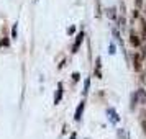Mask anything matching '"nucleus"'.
<instances>
[{"mask_svg": "<svg viewBox=\"0 0 146 139\" xmlns=\"http://www.w3.org/2000/svg\"><path fill=\"white\" fill-rule=\"evenodd\" d=\"M141 126H143V131H145V134H146V119L141 123Z\"/></svg>", "mask_w": 146, "mask_h": 139, "instance_id": "14", "label": "nucleus"}, {"mask_svg": "<svg viewBox=\"0 0 146 139\" xmlns=\"http://www.w3.org/2000/svg\"><path fill=\"white\" fill-rule=\"evenodd\" d=\"M89 85H90V80H89V79H86V84H84V93H87V92H89Z\"/></svg>", "mask_w": 146, "mask_h": 139, "instance_id": "9", "label": "nucleus"}, {"mask_svg": "<svg viewBox=\"0 0 146 139\" xmlns=\"http://www.w3.org/2000/svg\"><path fill=\"white\" fill-rule=\"evenodd\" d=\"M133 67H135V70H139L141 69V56L139 54H136L133 57Z\"/></svg>", "mask_w": 146, "mask_h": 139, "instance_id": "5", "label": "nucleus"}, {"mask_svg": "<svg viewBox=\"0 0 146 139\" xmlns=\"http://www.w3.org/2000/svg\"><path fill=\"white\" fill-rule=\"evenodd\" d=\"M135 2H136V5H138V7H141V3H143L141 0H135Z\"/></svg>", "mask_w": 146, "mask_h": 139, "instance_id": "15", "label": "nucleus"}, {"mask_svg": "<svg viewBox=\"0 0 146 139\" xmlns=\"http://www.w3.org/2000/svg\"><path fill=\"white\" fill-rule=\"evenodd\" d=\"M135 98H136V101H139V103H143V105H145V103H146V90H143V88L136 90Z\"/></svg>", "mask_w": 146, "mask_h": 139, "instance_id": "1", "label": "nucleus"}, {"mask_svg": "<svg viewBox=\"0 0 146 139\" xmlns=\"http://www.w3.org/2000/svg\"><path fill=\"white\" fill-rule=\"evenodd\" d=\"M130 43H131V46H139V44H141V40L135 34V31L130 33Z\"/></svg>", "mask_w": 146, "mask_h": 139, "instance_id": "3", "label": "nucleus"}, {"mask_svg": "<svg viewBox=\"0 0 146 139\" xmlns=\"http://www.w3.org/2000/svg\"><path fill=\"white\" fill-rule=\"evenodd\" d=\"M82 111H84V101H80V103H79V106H77V110H76V115H74V118H76V121H80Z\"/></svg>", "mask_w": 146, "mask_h": 139, "instance_id": "4", "label": "nucleus"}, {"mask_svg": "<svg viewBox=\"0 0 146 139\" xmlns=\"http://www.w3.org/2000/svg\"><path fill=\"white\" fill-rule=\"evenodd\" d=\"M0 46H2V47H8V46H10V43H8V40H5V38H3V40L0 41Z\"/></svg>", "mask_w": 146, "mask_h": 139, "instance_id": "8", "label": "nucleus"}, {"mask_svg": "<svg viewBox=\"0 0 146 139\" xmlns=\"http://www.w3.org/2000/svg\"><path fill=\"white\" fill-rule=\"evenodd\" d=\"M61 98H62V84L58 85V93H56V97H54V103L58 105V103L61 101Z\"/></svg>", "mask_w": 146, "mask_h": 139, "instance_id": "6", "label": "nucleus"}, {"mask_svg": "<svg viewBox=\"0 0 146 139\" xmlns=\"http://www.w3.org/2000/svg\"><path fill=\"white\" fill-rule=\"evenodd\" d=\"M139 13H138V10H133V18H138Z\"/></svg>", "mask_w": 146, "mask_h": 139, "instance_id": "12", "label": "nucleus"}, {"mask_svg": "<svg viewBox=\"0 0 146 139\" xmlns=\"http://www.w3.org/2000/svg\"><path fill=\"white\" fill-rule=\"evenodd\" d=\"M141 25H143V34H145V36H146V21H143Z\"/></svg>", "mask_w": 146, "mask_h": 139, "instance_id": "13", "label": "nucleus"}, {"mask_svg": "<svg viewBox=\"0 0 146 139\" xmlns=\"http://www.w3.org/2000/svg\"><path fill=\"white\" fill-rule=\"evenodd\" d=\"M108 115H110V118H112L113 123H117V121H118V116H117V113H115V110H113V108H110V110H108Z\"/></svg>", "mask_w": 146, "mask_h": 139, "instance_id": "7", "label": "nucleus"}, {"mask_svg": "<svg viewBox=\"0 0 146 139\" xmlns=\"http://www.w3.org/2000/svg\"><path fill=\"white\" fill-rule=\"evenodd\" d=\"M107 15H108V18H115V8H110L107 12Z\"/></svg>", "mask_w": 146, "mask_h": 139, "instance_id": "10", "label": "nucleus"}, {"mask_svg": "<svg viewBox=\"0 0 146 139\" xmlns=\"http://www.w3.org/2000/svg\"><path fill=\"white\" fill-rule=\"evenodd\" d=\"M82 41H84V31H80V33L76 36V43H74V46H72V53H77V49H79Z\"/></svg>", "mask_w": 146, "mask_h": 139, "instance_id": "2", "label": "nucleus"}, {"mask_svg": "<svg viewBox=\"0 0 146 139\" xmlns=\"http://www.w3.org/2000/svg\"><path fill=\"white\" fill-rule=\"evenodd\" d=\"M12 38H13V40H17V25L12 28Z\"/></svg>", "mask_w": 146, "mask_h": 139, "instance_id": "11", "label": "nucleus"}]
</instances>
